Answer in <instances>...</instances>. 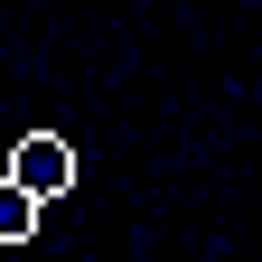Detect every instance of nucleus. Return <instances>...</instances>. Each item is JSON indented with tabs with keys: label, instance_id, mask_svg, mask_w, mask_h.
<instances>
[{
	"label": "nucleus",
	"instance_id": "1",
	"mask_svg": "<svg viewBox=\"0 0 262 262\" xmlns=\"http://www.w3.org/2000/svg\"><path fill=\"white\" fill-rule=\"evenodd\" d=\"M10 178L28 196H66V187H75V150H66L56 131H28V141L10 150Z\"/></svg>",
	"mask_w": 262,
	"mask_h": 262
},
{
	"label": "nucleus",
	"instance_id": "2",
	"mask_svg": "<svg viewBox=\"0 0 262 262\" xmlns=\"http://www.w3.org/2000/svg\"><path fill=\"white\" fill-rule=\"evenodd\" d=\"M38 215H47V196H28L19 178H0V244H28V234H38Z\"/></svg>",
	"mask_w": 262,
	"mask_h": 262
}]
</instances>
